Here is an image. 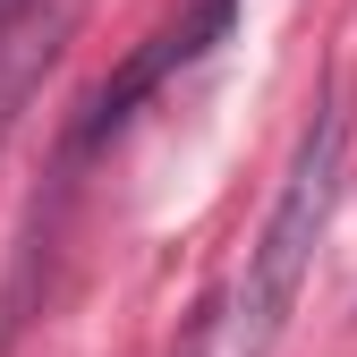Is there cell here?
Wrapping results in <instances>:
<instances>
[{
	"label": "cell",
	"mask_w": 357,
	"mask_h": 357,
	"mask_svg": "<svg viewBox=\"0 0 357 357\" xmlns=\"http://www.w3.org/2000/svg\"><path fill=\"white\" fill-rule=\"evenodd\" d=\"M77 17H85V0H0V145L43 94V77L60 68Z\"/></svg>",
	"instance_id": "cell-3"
},
{
	"label": "cell",
	"mask_w": 357,
	"mask_h": 357,
	"mask_svg": "<svg viewBox=\"0 0 357 357\" xmlns=\"http://www.w3.org/2000/svg\"><path fill=\"white\" fill-rule=\"evenodd\" d=\"M340 145H349V119H340V94L315 102L298 137V162L281 178L273 213L247 247V273H238V306H230V357H273V340L289 332L298 315V289L315 273V247L332 230V204H340Z\"/></svg>",
	"instance_id": "cell-1"
},
{
	"label": "cell",
	"mask_w": 357,
	"mask_h": 357,
	"mask_svg": "<svg viewBox=\"0 0 357 357\" xmlns=\"http://www.w3.org/2000/svg\"><path fill=\"white\" fill-rule=\"evenodd\" d=\"M230 17H238V0H196L188 17L153 26L137 52H128V60H119V68L94 85V94H85V111H77V128H68V145H60V153H68V162H94V153H102L119 128H128V119H137V111L162 94L178 68H188V60H204L213 43L230 34Z\"/></svg>",
	"instance_id": "cell-2"
}]
</instances>
